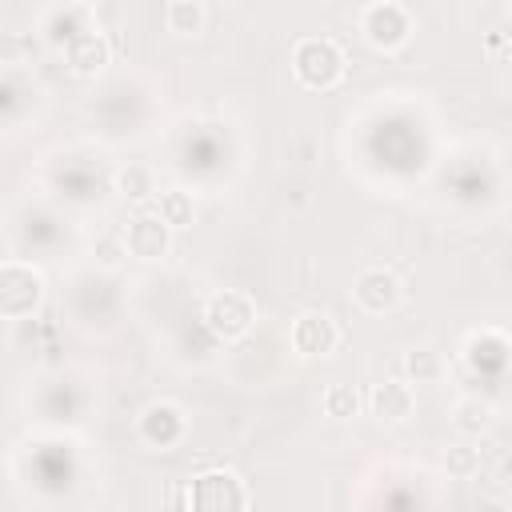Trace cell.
<instances>
[{"instance_id":"14","label":"cell","mask_w":512,"mask_h":512,"mask_svg":"<svg viewBox=\"0 0 512 512\" xmlns=\"http://www.w3.org/2000/svg\"><path fill=\"white\" fill-rule=\"evenodd\" d=\"M452 424H456V432H464V436H480V432L492 424V404L480 400V396H468V400H460V404L452 408Z\"/></svg>"},{"instance_id":"17","label":"cell","mask_w":512,"mask_h":512,"mask_svg":"<svg viewBox=\"0 0 512 512\" xmlns=\"http://www.w3.org/2000/svg\"><path fill=\"white\" fill-rule=\"evenodd\" d=\"M116 188H120L128 200H148V196L156 192V184H152V168H144V164H128V168L116 176Z\"/></svg>"},{"instance_id":"21","label":"cell","mask_w":512,"mask_h":512,"mask_svg":"<svg viewBox=\"0 0 512 512\" xmlns=\"http://www.w3.org/2000/svg\"><path fill=\"white\" fill-rule=\"evenodd\" d=\"M472 512H508V504H504V500H496V496H484V500H476V504H472Z\"/></svg>"},{"instance_id":"5","label":"cell","mask_w":512,"mask_h":512,"mask_svg":"<svg viewBox=\"0 0 512 512\" xmlns=\"http://www.w3.org/2000/svg\"><path fill=\"white\" fill-rule=\"evenodd\" d=\"M204 324H208V332L220 336V340H240V336L256 324V308H252V300H248L244 292L224 288V292H212V296H208V304H204Z\"/></svg>"},{"instance_id":"11","label":"cell","mask_w":512,"mask_h":512,"mask_svg":"<svg viewBox=\"0 0 512 512\" xmlns=\"http://www.w3.org/2000/svg\"><path fill=\"white\" fill-rule=\"evenodd\" d=\"M64 56H68V68H72V72L92 76V72H100V68L108 64V40H104V32L88 28V32H80V36L64 48Z\"/></svg>"},{"instance_id":"7","label":"cell","mask_w":512,"mask_h":512,"mask_svg":"<svg viewBox=\"0 0 512 512\" xmlns=\"http://www.w3.org/2000/svg\"><path fill=\"white\" fill-rule=\"evenodd\" d=\"M340 344V328L328 312H300L292 324V348L300 356H328Z\"/></svg>"},{"instance_id":"9","label":"cell","mask_w":512,"mask_h":512,"mask_svg":"<svg viewBox=\"0 0 512 512\" xmlns=\"http://www.w3.org/2000/svg\"><path fill=\"white\" fill-rule=\"evenodd\" d=\"M136 432H140L144 444H152V448H168V444H176V440L184 436V416H180L176 404L156 400V404H148V408L140 412Z\"/></svg>"},{"instance_id":"18","label":"cell","mask_w":512,"mask_h":512,"mask_svg":"<svg viewBox=\"0 0 512 512\" xmlns=\"http://www.w3.org/2000/svg\"><path fill=\"white\" fill-rule=\"evenodd\" d=\"M356 408H360V396H356L352 384H332V388L324 392V412H328V416L348 420V416H356Z\"/></svg>"},{"instance_id":"2","label":"cell","mask_w":512,"mask_h":512,"mask_svg":"<svg viewBox=\"0 0 512 512\" xmlns=\"http://www.w3.org/2000/svg\"><path fill=\"white\" fill-rule=\"evenodd\" d=\"M244 508H248V492L224 468L200 472L188 488V512H244Z\"/></svg>"},{"instance_id":"8","label":"cell","mask_w":512,"mask_h":512,"mask_svg":"<svg viewBox=\"0 0 512 512\" xmlns=\"http://www.w3.org/2000/svg\"><path fill=\"white\" fill-rule=\"evenodd\" d=\"M168 232L172 228L160 220V212H136L124 232V252H132L136 260H160L168 252Z\"/></svg>"},{"instance_id":"19","label":"cell","mask_w":512,"mask_h":512,"mask_svg":"<svg viewBox=\"0 0 512 512\" xmlns=\"http://www.w3.org/2000/svg\"><path fill=\"white\" fill-rule=\"evenodd\" d=\"M444 468H448L452 476L468 480V476H476V468H480V452H476L472 444H448V448H444Z\"/></svg>"},{"instance_id":"13","label":"cell","mask_w":512,"mask_h":512,"mask_svg":"<svg viewBox=\"0 0 512 512\" xmlns=\"http://www.w3.org/2000/svg\"><path fill=\"white\" fill-rule=\"evenodd\" d=\"M204 20H208V12H204L200 0H168V8H164V24H168L172 32H180V36L200 32Z\"/></svg>"},{"instance_id":"4","label":"cell","mask_w":512,"mask_h":512,"mask_svg":"<svg viewBox=\"0 0 512 512\" xmlns=\"http://www.w3.org/2000/svg\"><path fill=\"white\" fill-rule=\"evenodd\" d=\"M44 300V276L28 264H4L0 268V312L8 320H20L36 312Z\"/></svg>"},{"instance_id":"16","label":"cell","mask_w":512,"mask_h":512,"mask_svg":"<svg viewBox=\"0 0 512 512\" xmlns=\"http://www.w3.org/2000/svg\"><path fill=\"white\" fill-rule=\"evenodd\" d=\"M160 220L168 224V228H184V224H192V192H184V188H168V192H160Z\"/></svg>"},{"instance_id":"10","label":"cell","mask_w":512,"mask_h":512,"mask_svg":"<svg viewBox=\"0 0 512 512\" xmlns=\"http://www.w3.org/2000/svg\"><path fill=\"white\" fill-rule=\"evenodd\" d=\"M412 404H416V396H412V388H408V380H380L372 392H368V408H372V416L376 420H384V424H400L404 416H412Z\"/></svg>"},{"instance_id":"3","label":"cell","mask_w":512,"mask_h":512,"mask_svg":"<svg viewBox=\"0 0 512 512\" xmlns=\"http://www.w3.org/2000/svg\"><path fill=\"white\" fill-rule=\"evenodd\" d=\"M360 32L372 48H400L412 32V16L404 4L396 0H376V4H364L360 8Z\"/></svg>"},{"instance_id":"15","label":"cell","mask_w":512,"mask_h":512,"mask_svg":"<svg viewBox=\"0 0 512 512\" xmlns=\"http://www.w3.org/2000/svg\"><path fill=\"white\" fill-rule=\"evenodd\" d=\"M404 376L412 380V384H432V380H440V372H444V360H440V352H432V348H412V352H404Z\"/></svg>"},{"instance_id":"1","label":"cell","mask_w":512,"mask_h":512,"mask_svg":"<svg viewBox=\"0 0 512 512\" xmlns=\"http://www.w3.org/2000/svg\"><path fill=\"white\" fill-rule=\"evenodd\" d=\"M292 72L304 88H332L344 76V52L328 36H304L292 48Z\"/></svg>"},{"instance_id":"12","label":"cell","mask_w":512,"mask_h":512,"mask_svg":"<svg viewBox=\"0 0 512 512\" xmlns=\"http://www.w3.org/2000/svg\"><path fill=\"white\" fill-rule=\"evenodd\" d=\"M80 32H88V8L84 4H68V8H56L52 16H48V40H56V44H72Z\"/></svg>"},{"instance_id":"6","label":"cell","mask_w":512,"mask_h":512,"mask_svg":"<svg viewBox=\"0 0 512 512\" xmlns=\"http://www.w3.org/2000/svg\"><path fill=\"white\" fill-rule=\"evenodd\" d=\"M400 296H404V288H400V280L388 268H364L352 280V300L364 312H376V316L380 312H392L400 304Z\"/></svg>"},{"instance_id":"22","label":"cell","mask_w":512,"mask_h":512,"mask_svg":"<svg viewBox=\"0 0 512 512\" xmlns=\"http://www.w3.org/2000/svg\"><path fill=\"white\" fill-rule=\"evenodd\" d=\"M508 12H512V4H508Z\"/></svg>"},{"instance_id":"20","label":"cell","mask_w":512,"mask_h":512,"mask_svg":"<svg viewBox=\"0 0 512 512\" xmlns=\"http://www.w3.org/2000/svg\"><path fill=\"white\" fill-rule=\"evenodd\" d=\"M96 256H100V264L112 268V264L120 260V244H116V240H100V244H96Z\"/></svg>"}]
</instances>
